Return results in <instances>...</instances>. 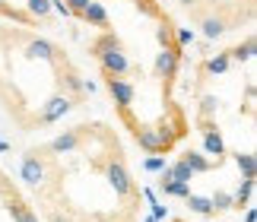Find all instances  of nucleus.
<instances>
[{
    "instance_id": "f257e3e1",
    "label": "nucleus",
    "mask_w": 257,
    "mask_h": 222,
    "mask_svg": "<svg viewBox=\"0 0 257 222\" xmlns=\"http://www.w3.org/2000/svg\"><path fill=\"white\" fill-rule=\"evenodd\" d=\"M92 54L102 60V70H105V76H124L127 70H131V60L124 57L121 51V42L111 35V32H105L98 42L92 45Z\"/></svg>"
},
{
    "instance_id": "f03ea898",
    "label": "nucleus",
    "mask_w": 257,
    "mask_h": 222,
    "mask_svg": "<svg viewBox=\"0 0 257 222\" xmlns=\"http://www.w3.org/2000/svg\"><path fill=\"white\" fill-rule=\"evenodd\" d=\"M105 86H108V95L117 102V108H121V111H127V108L134 105L137 89L127 83V79H121V76H105Z\"/></svg>"
},
{
    "instance_id": "7ed1b4c3",
    "label": "nucleus",
    "mask_w": 257,
    "mask_h": 222,
    "mask_svg": "<svg viewBox=\"0 0 257 222\" xmlns=\"http://www.w3.org/2000/svg\"><path fill=\"white\" fill-rule=\"evenodd\" d=\"M19 178H23L26 184H32V187H38L45 181V162H42V156H38V149H32V153L23 159V165H19Z\"/></svg>"
},
{
    "instance_id": "20e7f679",
    "label": "nucleus",
    "mask_w": 257,
    "mask_h": 222,
    "mask_svg": "<svg viewBox=\"0 0 257 222\" xmlns=\"http://www.w3.org/2000/svg\"><path fill=\"white\" fill-rule=\"evenodd\" d=\"M105 175H108V184L114 187V194H117V197H131L134 190H137V187H134V181H131V175H127V168H124L121 162H111Z\"/></svg>"
},
{
    "instance_id": "39448f33",
    "label": "nucleus",
    "mask_w": 257,
    "mask_h": 222,
    "mask_svg": "<svg viewBox=\"0 0 257 222\" xmlns=\"http://www.w3.org/2000/svg\"><path fill=\"white\" fill-rule=\"evenodd\" d=\"M178 57H181V51H178V48H165V51H159V57H156V76H162L165 83H175Z\"/></svg>"
},
{
    "instance_id": "423d86ee",
    "label": "nucleus",
    "mask_w": 257,
    "mask_h": 222,
    "mask_svg": "<svg viewBox=\"0 0 257 222\" xmlns=\"http://www.w3.org/2000/svg\"><path fill=\"white\" fill-rule=\"evenodd\" d=\"M70 108H73V98H70V95H54V98H48L42 118H38V124H54V121H61Z\"/></svg>"
},
{
    "instance_id": "0eeeda50",
    "label": "nucleus",
    "mask_w": 257,
    "mask_h": 222,
    "mask_svg": "<svg viewBox=\"0 0 257 222\" xmlns=\"http://www.w3.org/2000/svg\"><path fill=\"white\" fill-rule=\"evenodd\" d=\"M80 146H83V130H67V134L54 137L48 149H51V153H76Z\"/></svg>"
},
{
    "instance_id": "6e6552de",
    "label": "nucleus",
    "mask_w": 257,
    "mask_h": 222,
    "mask_svg": "<svg viewBox=\"0 0 257 222\" xmlns=\"http://www.w3.org/2000/svg\"><path fill=\"white\" fill-rule=\"evenodd\" d=\"M203 149L210 156H216V162L225 156V143H222V134L216 127H203Z\"/></svg>"
},
{
    "instance_id": "1a4fd4ad",
    "label": "nucleus",
    "mask_w": 257,
    "mask_h": 222,
    "mask_svg": "<svg viewBox=\"0 0 257 222\" xmlns=\"http://www.w3.org/2000/svg\"><path fill=\"white\" fill-rule=\"evenodd\" d=\"M80 19H86L89 26H98V29H108V13H105V7L98 4V0H92L86 10H83V16Z\"/></svg>"
},
{
    "instance_id": "9d476101",
    "label": "nucleus",
    "mask_w": 257,
    "mask_h": 222,
    "mask_svg": "<svg viewBox=\"0 0 257 222\" xmlns=\"http://www.w3.org/2000/svg\"><path fill=\"white\" fill-rule=\"evenodd\" d=\"M54 51H57V48L51 42H45V38H32L26 54L32 57V60H54Z\"/></svg>"
},
{
    "instance_id": "9b49d317",
    "label": "nucleus",
    "mask_w": 257,
    "mask_h": 222,
    "mask_svg": "<svg viewBox=\"0 0 257 222\" xmlns=\"http://www.w3.org/2000/svg\"><path fill=\"white\" fill-rule=\"evenodd\" d=\"M235 165H238V171H241L244 181H254V175H257V159H254V153H235Z\"/></svg>"
},
{
    "instance_id": "f8f14e48",
    "label": "nucleus",
    "mask_w": 257,
    "mask_h": 222,
    "mask_svg": "<svg viewBox=\"0 0 257 222\" xmlns=\"http://www.w3.org/2000/svg\"><path fill=\"white\" fill-rule=\"evenodd\" d=\"M181 162L191 168V175H203V171H213V162H206L200 153H184Z\"/></svg>"
},
{
    "instance_id": "ddd939ff",
    "label": "nucleus",
    "mask_w": 257,
    "mask_h": 222,
    "mask_svg": "<svg viewBox=\"0 0 257 222\" xmlns=\"http://www.w3.org/2000/svg\"><path fill=\"white\" fill-rule=\"evenodd\" d=\"M187 206H191V213H197V216H216V209H213V203H210V197L191 194V197H187Z\"/></svg>"
},
{
    "instance_id": "4468645a",
    "label": "nucleus",
    "mask_w": 257,
    "mask_h": 222,
    "mask_svg": "<svg viewBox=\"0 0 257 222\" xmlns=\"http://www.w3.org/2000/svg\"><path fill=\"white\" fill-rule=\"evenodd\" d=\"M200 26H203V38H219V35L225 32V29H229V26H225L219 16H206Z\"/></svg>"
},
{
    "instance_id": "2eb2a0df",
    "label": "nucleus",
    "mask_w": 257,
    "mask_h": 222,
    "mask_svg": "<svg viewBox=\"0 0 257 222\" xmlns=\"http://www.w3.org/2000/svg\"><path fill=\"white\" fill-rule=\"evenodd\" d=\"M251 197H254V181H241L238 194L232 197V206H235V209H241V206H251Z\"/></svg>"
},
{
    "instance_id": "dca6fc26",
    "label": "nucleus",
    "mask_w": 257,
    "mask_h": 222,
    "mask_svg": "<svg viewBox=\"0 0 257 222\" xmlns=\"http://www.w3.org/2000/svg\"><path fill=\"white\" fill-rule=\"evenodd\" d=\"M229 67H232V60H229V54H225V51L206 60V73H213V76H222V73H225Z\"/></svg>"
},
{
    "instance_id": "f3484780",
    "label": "nucleus",
    "mask_w": 257,
    "mask_h": 222,
    "mask_svg": "<svg viewBox=\"0 0 257 222\" xmlns=\"http://www.w3.org/2000/svg\"><path fill=\"white\" fill-rule=\"evenodd\" d=\"M229 54V60H251L254 57V38H248L244 45H235L232 51H225Z\"/></svg>"
},
{
    "instance_id": "a211bd4d",
    "label": "nucleus",
    "mask_w": 257,
    "mask_h": 222,
    "mask_svg": "<svg viewBox=\"0 0 257 222\" xmlns=\"http://www.w3.org/2000/svg\"><path fill=\"white\" fill-rule=\"evenodd\" d=\"M159 187H162V194H169V197H191V184H178V181H159Z\"/></svg>"
},
{
    "instance_id": "6ab92c4d",
    "label": "nucleus",
    "mask_w": 257,
    "mask_h": 222,
    "mask_svg": "<svg viewBox=\"0 0 257 222\" xmlns=\"http://www.w3.org/2000/svg\"><path fill=\"white\" fill-rule=\"evenodd\" d=\"M48 13H51V0H29V16L48 19Z\"/></svg>"
},
{
    "instance_id": "aec40b11",
    "label": "nucleus",
    "mask_w": 257,
    "mask_h": 222,
    "mask_svg": "<svg viewBox=\"0 0 257 222\" xmlns=\"http://www.w3.org/2000/svg\"><path fill=\"white\" fill-rule=\"evenodd\" d=\"M169 171H172V181H178V184H191V168H187L184 162H175V165H169Z\"/></svg>"
},
{
    "instance_id": "412c9836",
    "label": "nucleus",
    "mask_w": 257,
    "mask_h": 222,
    "mask_svg": "<svg viewBox=\"0 0 257 222\" xmlns=\"http://www.w3.org/2000/svg\"><path fill=\"white\" fill-rule=\"evenodd\" d=\"M210 203L216 213H222V209H232V194H225V190H216V194L210 197Z\"/></svg>"
},
{
    "instance_id": "4be33fe9",
    "label": "nucleus",
    "mask_w": 257,
    "mask_h": 222,
    "mask_svg": "<svg viewBox=\"0 0 257 222\" xmlns=\"http://www.w3.org/2000/svg\"><path fill=\"white\" fill-rule=\"evenodd\" d=\"M61 4H64L67 10H70L73 16H83V10H86L89 4H92V0H61Z\"/></svg>"
},
{
    "instance_id": "5701e85b",
    "label": "nucleus",
    "mask_w": 257,
    "mask_h": 222,
    "mask_svg": "<svg viewBox=\"0 0 257 222\" xmlns=\"http://www.w3.org/2000/svg\"><path fill=\"white\" fill-rule=\"evenodd\" d=\"M143 168H146V171H165V168H169V162H165L162 156H150V159L143 162Z\"/></svg>"
},
{
    "instance_id": "b1692460",
    "label": "nucleus",
    "mask_w": 257,
    "mask_h": 222,
    "mask_svg": "<svg viewBox=\"0 0 257 222\" xmlns=\"http://www.w3.org/2000/svg\"><path fill=\"white\" fill-rule=\"evenodd\" d=\"M191 42H194L191 29H178V45H191Z\"/></svg>"
},
{
    "instance_id": "393cba45",
    "label": "nucleus",
    "mask_w": 257,
    "mask_h": 222,
    "mask_svg": "<svg viewBox=\"0 0 257 222\" xmlns=\"http://www.w3.org/2000/svg\"><path fill=\"white\" fill-rule=\"evenodd\" d=\"M153 219L159 222V219H169V209H165L162 203H153Z\"/></svg>"
},
{
    "instance_id": "a878e982",
    "label": "nucleus",
    "mask_w": 257,
    "mask_h": 222,
    "mask_svg": "<svg viewBox=\"0 0 257 222\" xmlns=\"http://www.w3.org/2000/svg\"><path fill=\"white\" fill-rule=\"evenodd\" d=\"M213 108H216V98L213 95H203V115H210Z\"/></svg>"
},
{
    "instance_id": "bb28decb",
    "label": "nucleus",
    "mask_w": 257,
    "mask_h": 222,
    "mask_svg": "<svg viewBox=\"0 0 257 222\" xmlns=\"http://www.w3.org/2000/svg\"><path fill=\"white\" fill-rule=\"evenodd\" d=\"M134 4H137V7H143V10H146V13H156V7H153V0H134Z\"/></svg>"
},
{
    "instance_id": "cd10ccee",
    "label": "nucleus",
    "mask_w": 257,
    "mask_h": 222,
    "mask_svg": "<svg viewBox=\"0 0 257 222\" xmlns=\"http://www.w3.org/2000/svg\"><path fill=\"white\" fill-rule=\"evenodd\" d=\"M19 222H38L35 213H29V209H23V216H19Z\"/></svg>"
},
{
    "instance_id": "c85d7f7f",
    "label": "nucleus",
    "mask_w": 257,
    "mask_h": 222,
    "mask_svg": "<svg viewBox=\"0 0 257 222\" xmlns=\"http://www.w3.org/2000/svg\"><path fill=\"white\" fill-rule=\"evenodd\" d=\"M51 7H54V10H57V13H64V16H73V13H70V10H67V7H64V4H61V0H54V4H51Z\"/></svg>"
},
{
    "instance_id": "c756f323",
    "label": "nucleus",
    "mask_w": 257,
    "mask_h": 222,
    "mask_svg": "<svg viewBox=\"0 0 257 222\" xmlns=\"http://www.w3.org/2000/svg\"><path fill=\"white\" fill-rule=\"evenodd\" d=\"M244 222H254V209L248 206V213H244Z\"/></svg>"
},
{
    "instance_id": "7c9ffc66",
    "label": "nucleus",
    "mask_w": 257,
    "mask_h": 222,
    "mask_svg": "<svg viewBox=\"0 0 257 222\" xmlns=\"http://www.w3.org/2000/svg\"><path fill=\"white\" fill-rule=\"evenodd\" d=\"M7 149H10V146H7V143H4V140H0V153H7Z\"/></svg>"
},
{
    "instance_id": "2f4dec72",
    "label": "nucleus",
    "mask_w": 257,
    "mask_h": 222,
    "mask_svg": "<svg viewBox=\"0 0 257 222\" xmlns=\"http://www.w3.org/2000/svg\"><path fill=\"white\" fill-rule=\"evenodd\" d=\"M178 4H184V7H191V4H194V0H178Z\"/></svg>"
},
{
    "instance_id": "473e14b6",
    "label": "nucleus",
    "mask_w": 257,
    "mask_h": 222,
    "mask_svg": "<svg viewBox=\"0 0 257 222\" xmlns=\"http://www.w3.org/2000/svg\"><path fill=\"white\" fill-rule=\"evenodd\" d=\"M51 222H67V219H61V216H51Z\"/></svg>"
},
{
    "instance_id": "72a5a7b5",
    "label": "nucleus",
    "mask_w": 257,
    "mask_h": 222,
    "mask_svg": "<svg viewBox=\"0 0 257 222\" xmlns=\"http://www.w3.org/2000/svg\"><path fill=\"white\" fill-rule=\"evenodd\" d=\"M4 10H7V7H4V0H0V13H4Z\"/></svg>"
},
{
    "instance_id": "f704fd0d",
    "label": "nucleus",
    "mask_w": 257,
    "mask_h": 222,
    "mask_svg": "<svg viewBox=\"0 0 257 222\" xmlns=\"http://www.w3.org/2000/svg\"><path fill=\"white\" fill-rule=\"evenodd\" d=\"M143 222H156V219H153V216H150V219H143Z\"/></svg>"
},
{
    "instance_id": "c9c22d12",
    "label": "nucleus",
    "mask_w": 257,
    "mask_h": 222,
    "mask_svg": "<svg viewBox=\"0 0 257 222\" xmlns=\"http://www.w3.org/2000/svg\"><path fill=\"white\" fill-rule=\"evenodd\" d=\"M175 222H184V219H175Z\"/></svg>"
},
{
    "instance_id": "e433bc0d",
    "label": "nucleus",
    "mask_w": 257,
    "mask_h": 222,
    "mask_svg": "<svg viewBox=\"0 0 257 222\" xmlns=\"http://www.w3.org/2000/svg\"><path fill=\"white\" fill-rule=\"evenodd\" d=\"M98 222H108V219H98Z\"/></svg>"
}]
</instances>
